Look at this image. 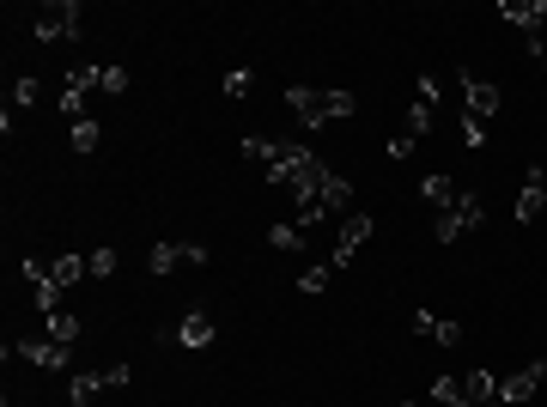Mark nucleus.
I'll return each mask as SVG.
<instances>
[{"label": "nucleus", "instance_id": "nucleus-1", "mask_svg": "<svg viewBox=\"0 0 547 407\" xmlns=\"http://www.w3.org/2000/svg\"><path fill=\"white\" fill-rule=\"evenodd\" d=\"M286 104L298 110L304 128H323V122H335V116H353V98H347V92H317V86H292Z\"/></svg>", "mask_w": 547, "mask_h": 407}, {"label": "nucleus", "instance_id": "nucleus-2", "mask_svg": "<svg viewBox=\"0 0 547 407\" xmlns=\"http://www.w3.org/2000/svg\"><path fill=\"white\" fill-rule=\"evenodd\" d=\"M499 19H511V25L529 37V49H535V55H547V43H541V31H547V0H505Z\"/></svg>", "mask_w": 547, "mask_h": 407}, {"label": "nucleus", "instance_id": "nucleus-3", "mask_svg": "<svg viewBox=\"0 0 547 407\" xmlns=\"http://www.w3.org/2000/svg\"><path fill=\"white\" fill-rule=\"evenodd\" d=\"M122 383H134V371H128V365H104V371H73V383H67V401H73V407H86L98 389H122Z\"/></svg>", "mask_w": 547, "mask_h": 407}, {"label": "nucleus", "instance_id": "nucleus-4", "mask_svg": "<svg viewBox=\"0 0 547 407\" xmlns=\"http://www.w3.org/2000/svg\"><path fill=\"white\" fill-rule=\"evenodd\" d=\"M456 86H462V104H468V116H475V122H493L499 116V86H493V79H481V73H456Z\"/></svg>", "mask_w": 547, "mask_h": 407}, {"label": "nucleus", "instance_id": "nucleus-5", "mask_svg": "<svg viewBox=\"0 0 547 407\" xmlns=\"http://www.w3.org/2000/svg\"><path fill=\"white\" fill-rule=\"evenodd\" d=\"M86 92H104V67H73V73H67L61 116H73V122H80V116H86Z\"/></svg>", "mask_w": 547, "mask_h": 407}, {"label": "nucleus", "instance_id": "nucleus-6", "mask_svg": "<svg viewBox=\"0 0 547 407\" xmlns=\"http://www.w3.org/2000/svg\"><path fill=\"white\" fill-rule=\"evenodd\" d=\"M13 353L31 359L37 371H67V365H73V347H61V341H49V335H43V341H13L7 359H13Z\"/></svg>", "mask_w": 547, "mask_h": 407}, {"label": "nucleus", "instance_id": "nucleus-7", "mask_svg": "<svg viewBox=\"0 0 547 407\" xmlns=\"http://www.w3.org/2000/svg\"><path fill=\"white\" fill-rule=\"evenodd\" d=\"M371 231H377V219H371V213H347V219H341V237H335V256H329V262H335V268H347L359 243H371Z\"/></svg>", "mask_w": 547, "mask_h": 407}, {"label": "nucleus", "instance_id": "nucleus-8", "mask_svg": "<svg viewBox=\"0 0 547 407\" xmlns=\"http://www.w3.org/2000/svg\"><path fill=\"white\" fill-rule=\"evenodd\" d=\"M37 37L55 43V37H80V0H61V7H43L37 19Z\"/></svg>", "mask_w": 547, "mask_h": 407}, {"label": "nucleus", "instance_id": "nucleus-9", "mask_svg": "<svg viewBox=\"0 0 547 407\" xmlns=\"http://www.w3.org/2000/svg\"><path fill=\"white\" fill-rule=\"evenodd\" d=\"M541 383H547V359H535V365H523L517 377H505V383H499V401H505V407H517V401H529Z\"/></svg>", "mask_w": 547, "mask_h": 407}, {"label": "nucleus", "instance_id": "nucleus-10", "mask_svg": "<svg viewBox=\"0 0 547 407\" xmlns=\"http://www.w3.org/2000/svg\"><path fill=\"white\" fill-rule=\"evenodd\" d=\"M408 335H420V341H444V347L462 341L456 322H444V316H432V310H414V316H408Z\"/></svg>", "mask_w": 547, "mask_h": 407}, {"label": "nucleus", "instance_id": "nucleus-11", "mask_svg": "<svg viewBox=\"0 0 547 407\" xmlns=\"http://www.w3.org/2000/svg\"><path fill=\"white\" fill-rule=\"evenodd\" d=\"M213 335H219V329H213V316H207V310H189V316L177 322V341H183L189 353H201V347H213Z\"/></svg>", "mask_w": 547, "mask_h": 407}, {"label": "nucleus", "instance_id": "nucleus-12", "mask_svg": "<svg viewBox=\"0 0 547 407\" xmlns=\"http://www.w3.org/2000/svg\"><path fill=\"white\" fill-rule=\"evenodd\" d=\"M462 383V407H493L499 401V377L493 371H468V377H456Z\"/></svg>", "mask_w": 547, "mask_h": 407}, {"label": "nucleus", "instance_id": "nucleus-13", "mask_svg": "<svg viewBox=\"0 0 547 407\" xmlns=\"http://www.w3.org/2000/svg\"><path fill=\"white\" fill-rule=\"evenodd\" d=\"M541 207H547V171H529V183H523V195H517V225H529V219H541Z\"/></svg>", "mask_w": 547, "mask_h": 407}, {"label": "nucleus", "instance_id": "nucleus-14", "mask_svg": "<svg viewBox=\"0 0 547 407\" xmlns=\"http://www.w3.org/2000/svg\"><path fill=\"white\" fill-rule=\"evenodd\" d=\"M43 322H49V341H61V347H80V335H86V322L73 316V310H55Z\"/></svg>", "mask_w": 547, "mask_h": 407}, {"label": "nucleus", "instance_id": "nucleus-15", "mask_svg": "<svg viewBox=\"0 0 547 407\" xmlns=\"http://www.w3.org/2000/svg\"><path fill=\"white\" fill-rule=\"evenodd\" d=\"M86 274H92V262H86V256H55V262H49V280H55L61 292H67V286H80Z\"/></svg>", "mask_w": 547, "mask_h": 407}, {"label": "nucleus", "instance_id": "nucleus-16", "mask_svg": "<svg viewBox=\"0 0 547 407\" xmlns=\"http://www.w3.org/2000/svg\"><path fill=\"white\" fill-rule=\"evenodd\" d=\"M268 250H280V256L304 250V225H298V219H280V225H268Z\"/></svg>", "mask_w": 547, "mask_h": 407}, {"label": "nucleus", "instance_id": "nucleus-17", "mask_svg": "<svg viewBox=\"0 0 547 407\" xmlns=\"http://www.w3.org/2000/svg\"><path fill=\"white\" fill-rule=\"evenodd\" d=\"M420 195H426V201H432V207H438V213H450V207H456V195H462V189H456V183H450V177H444V171H432V177H426V183H420Z\"/></svg>", "mask_w": 547, "mask_h": 407}, {"label": "nucleus", "instance_id": "nucleus-18", "mask_svg": "<svg viewBox=\"0 0 547 407\" xmlns=\"http://www.w3.org/2000/svg\"><path fill=\"white\" fill-rule=\"evenodd\" d=\"M335 274H341L335 262H317V268H304V274H298V292H304V298H317V292H329V280H335Z\"/></svg>", "mask_w": 547, "mask_h": 407}, {"label": "nucleus", "instance_id": "nucleus-19", "mask_svg": "<svg viewBox=\"0 0 547 407\" xmlns=\"http://www.w3.org/2000/svg\"><path fill=\"white\" fill-rule=\"evenodd\" d=\"M280 146H286V140H268V134H250V140H244V158H250V165H262V171H268L274 158H280Z\"/></svg>", "mask_w": 547, "mask_h": 407}, {"label": "nucleus", "instance_id": "nucleus-20", "mask_svg": "<svg viewBox=\"0 0 547 407\" xmlns=\"http://www.w3.org/2000/svg\"><path fill=\"white\" fill-rule=\"evenodd\" d=\"M98 140H104V128H98L92 116L73 122V152H80V158H92V152H98Z\"/></svg>", "mask_w": 547, "mask_h": 407}, {"label": "nucleus", "instance_id": "nucleus-21", "mask_svg": "<svg viewBox=\"0 0 547 407\" xmlns=\"http://www.w3.org/2000/svg\"><path fill=\"white\" fill-rule=\"evenodd\" d=\"M177 268H189L183 243H152V274H177Z\"/></svg>", "mask_w": 547, "mask_h": 407}, {"label": "nucleus", "instance_id": "nucleus-22", "mask_svg": "<svg viewBox=\"0 0 547 407\" xmlns=\"http://www.w3.org/2000/svg\"><path fill=\"white\" fill-rule=\"evenodd\" d=\"M219 86H225V98H250V92H256V73H250V67H231Z\"/></svg>", "mask_w": 547, "mask_h": 407}, {"label": "nucleus", "instance_id": "nucleus-23", "mask_svg": "<svg viewBox=\"0 0 547 407\" xmlns=\"http://www.w3.org/2000/svg\"><path fill=\"white\" fill-rule=\"evenodd\" d=\"M37 98H43V79H37V73H19V86H13V104H19V110H31Z\"/></svg>", "mask_w": 547, "mask_h": 407}, {"label": "nucleus", "instance_id": "nucleus-24", "mask_svg": "<svg viewBox=\"0 0 547 407\" xmlns=\"http://www.w3.org/2000/svg\"><path fill=\"white\" fill-rule=\"evenodd\" d=\"M462 146H468V152H481V146H487V122H475V116H462Z\"/></svg>", "mask_w": 547, "mask_h": 407}, {"label": "nucleus", "instance_id": "nucleus-25", "mask_svg": "<svg viewBox=\"0 0 547 407\" xmlns=\"http://www.w3.org/2000/svg\"><path fill=\"white\" fill-rule=\"evenodd\" d=\"M432 401H444V407H462V383H456V377H438V383H432Z\"/></svg>", "mask_w": 547, "mask_h": 407}, {"label": "nucleus", "instance_id": "nucleus-26", "mask_svg": "<svg viewBox=\"0 0 547 407\" xmlns=\"http://www.w3.org/2000/svg\"><path fill=\"white\" fill-rule=\"evenodd\" d=\"M86 262H92V280H110L116 274V250H92Z\"/></svg>", "mask_w": 547, "mask_h": 407}, {"label": "nucleus", "instance_id": "nucleus-27", "mask_svg": "<svg viewBox=\"0 0 547 407\" xmlns=\"http://www.w3.org/2000/svg\"><path fill=\"white\" fill-rule=\"evenodd\" d=\"M414 146H420L414 134H396V140H389V158H414Z\"/></svg>", "mask_w": 547, "mask_h": 407}, {"label": "nucleus", "instance_id": "nucleus-28", "mask_svg": "<svg viewBox=\"0 0 547 407\" xmlns=\"http://www.w3.org/2000/svg\"><path fill=\"white\" fill-rule=\"evenodd\" d=\"M104 92H128V73L122 67H104Z\"/></svg>", "mask_w": 547, "mask_h": 407}, {"label": "nucleus", "instance_id": "nucleus-29", "mask_svg": "<svg viewBox=\"0 0 547 407\" xmlns=\"http://www.w3.org/2000/svg\"><path fill=\"white\" fill-rule=\"evenodd\" d=\"M402 407H414V401H402Z\"/></svg>", "mask_w": 547, "mask_h": 407}, {"label": "nucleus", "instance_id": "nucleus-30", "mask_svg": "<svg viewBox=\"0 0 547 407\" xmlns=\"http://www.w3.org/2000/svg\"><path fill=\"white\" fill-rule=\"evenodd\" d=\"M541 61H547V55H541Z\"/></svg>", "mask_w": 547, "mask_h": 407}]
</instances>
